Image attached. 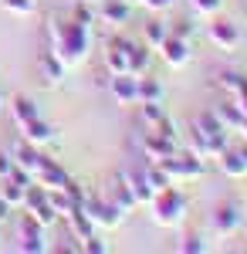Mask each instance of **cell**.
Segmentation results:
<instances>
[{"mask_svg":"<svg viewBox=\"0 0 247 254\" xmlns=\"http://www.w3.org/2000/svg\"><path fill=\"white\" fill-rule=\"evenodd\" d=\"M51 41H55V51L58 58L64 61V68L68 64H81V61L88 58V51H92V34H88V24H81V20H51Z\"/></svg>","mask_w":247,"mask_h":254,"instance_id":"cell-1","label":"cell"},{"mask_svg":"<svg viewBox=\"0 0 247 254\" xmlns=\"http://www.w3.org/2000/svg\"><path fill=\"white\" fill-rule=\"evenodd\" d=\"M152 217H156V224H163V227H173V224H180L183 214H186V196L180 193L176 187H163V190H156L152 193Z\"/></svg>","mask_w":247,"mask_h":254,"instance_id":"cell-2","label":"cell"},{"mask_svg":"<svg viewBox=\"0 0 247 254\" xmlns=\"http://www.w3.org/2000/svg\"><path fill=\"white\" fill-rule=\"evenodd\" d=\"M24 207H27V214L34 217L38 224H44V227H51L58 220L55 207L48 203V187H41V183H27V187H24Z\"/></svg>","mask_w":247,"mask_h":254,"instance_id":"cell-3","label":"cell"},{"mask_svg":"<svg viewBox=\"0 0 247 254\" xmlns=\"http://www.w3.org/2000/svg\"><path fill=\"white\" fill-rule=\"evenodd\" d=\"M159 166L166 170L173 183L176 180H193V176L203 173V156H196V153H186V156H180V153H173V156L159 159Z\"/></svg>","mask_w":247,"mask_h":254,"instance_id":"cell-4","label":"cell"},{"mask_svg":"<svg viewBox=\"0 0 247 254\" xmlns=\"http://www.w3.org/2000/svg\"><path fill=\"white\" fill-rule=\"evenodd\" d=\"M85 210H88V217H92V224H95V227L112 231V227H119V224H122V207H115L112 200H102V196L85 200Z\"/></svg>","mask_w":247,"mask_h":254,"instance_id":"cell-5","label":"cell"},{"mask_svg":"<svg viewBox=\"0 0 247 254\" xmlns=\"http://www.w3.org/2000/svg\"><path fill=\"white\" fill-rule=\"evenodd\" d=\"M109 92H112V98L119 102V105H132V102H139V75H132V71H119V75H112Z\"/></svg>","mask_w":247,"mask_h":254,"instance_id":"cell-6","label":"cell"},{"mask_svg":"<svg viewBox=\"0 0 247 254\" xmlns=\"http://www.w3.org/2000/svg\"><path fill=\"white\" fill-rule=\"evenodd\" d=\"M20 234H24V241H20V251H31V254H44V251H48V244H44V224H38L31 214L24 217Z\"/></svg>","mask_w":247,"mask_h":254,"instance_id":"cell-7","label":"cell"},{"mask_svg":"<svg viewBox=\"0 0 247 254\" xmlns=\"http://www.w3.org/2000/svg\"><path fill=\"white\" fill-rule=\"evenodd\" d=\"M142 149H146V156L152 159V163H159V159H166L176 153V136H166V132H156L152 129L149 136H146V142H142Z\"/></svg>","mask_w":247,"mask_h":254,"instance_id":"cell-8","label":"cell"},{"mask_svg":"<svg viewBox=\"0 0 247 254\" xmlns=\"http://www.w3.org/2000/svg\"><path fill=\"white\" fill-rule=\"evenodd\" d=\"M210 41H213L217 48H224V51H234L237 41H241V31H237L234 20H213V24H210Z\"/></svg>","mask_w":247,"mask_h":254,"instance_id":"cell-9","label":"cell"},{"mask_svg":"<svg viewBox=\"0 0 247 254\" xmlns=\"http://www.w3.org/2000/svg\"><path fill=\"white\" fill-rule=\"evenodd\" d=\"M159 51H163V58H166V64H173V68H183L186 61H190V41L186 38H166L163 44H159Z\"/></svg>","mask_w":247,"mask_h":254,"instance_id":"cell-10","label":"cell"},{"mask_svg":"<svg viewBox=\"0 0 247 254\" xmlns=\"http://www.w3.org/2000/svg\"><path fill=\"white\" fill-rule=\"evenodd\" d=\"M20 129H24V142H31V146H44V142H51V139H55V126H51V122H44V119H31V122H27V126H20Z\"/></svg>","mask_w":247,"mask_h":254,"instance_id":"cell-11","label":"cell"},{"mask_svg":"<svg viewBox=\"0 0 247 254\" xmlns=\"http://www.w3.org/2000/svg\"><path fill=\"white\" fill-rule=\"evenodd\" d=\"M64 220L71 224V231H75L78 241H85V237L95 234V224H92V217H88V210H85V200H81V203H75V207H71V214L64 217Z\"/></svg>","mask_w":247,"mask_h":254,"instance_id":"cell-12","label":"cell"},{"mask_svg":"<svg viewBox=\"0 0 247 254\" xmlns=\"http://www.w3.org/2000/svg\"><path fill=\"white\" fill-rule=\"evenodd\" d=\"M14 163H17V166H24V170H27L31 176H38V170L44 166V163H48V156H41V153L34 149V146H31V142H20L17 149H14Z\"/></svg>","mask_w":247,"mask_h":254,"instance_id":"cell-13","label":"cell"},{"mask_svg":"<svg viewBox=\"0 0 247 254\" xmlns=\"http://www.w3.org/2000/svg\"><path fill=\"white\" fill-rule=\"evenodd\" d=\"M237 224H241V207H237V203H224V207H217V214H213V227H217V234H234Z\"/></svg>","mask_w":247,"mask_h":254,"instance_id":"cell-14","label":"cell"},{"mask_svg":"<svg viewBox=\"0 0 247 254\" xmlns=\"http://www.w3.org/2000/svg\"><path fill=\"white\" fill-rule=\"evenodd\" d=\"M41 75H44L48 85H61V78H64V61L58 58L55 51H44L41 55Z\"/></svg>","mask_w":247,"mask_h":254,"instance_id":"cell-15","label":"cell"},{"mask_svg":"<svg viewBox=\"0 0 247 254\" xmlns=\"http://www.w3.org/2000/svg\"><path fill=\"white\" fill-rule=\"evenodd\" d=\"M34 180H38L41 187H48V190H51V187H64V180H68V173H64V170L58 166L55 159H48V163H44V166L38 170V176H34Z\"/></svg>","mask_w":247,"mask_h":254,"instance_id":"cell-16","label":"cell"},{"mask_svg":"<svg viewBox=\"0 0 247 254\" xmlns=\"http://www.w3.org/2000/svg\"><path fill=\"white\" fill-rule=\"evenodd\" d=\"M220 166H224V173H230V176H244L247 173V149H241V153L224 149V153H220Z\"/></svg>","mask_w":247,"mask_h":254,"instance_id":"cell-17","label":"cell"},{"mask_svg":"<svg viewBox=\"0 0 247 254\" xmlns=\"http://www.w3.org/2000/svg\"><path fill=\"white\" fill-rule=\"evenodd\" d=\"M10 112H14V119H17V126H27L31 119H38L41 112H38V105L31 102L27 95H17L14 102H10Z\"/></svg>","mask_w":247,"mask_h":254,"instance_id":"cell-18","label":"cell"},{"mask_svg":"<svg viewBox=\"0 0 247 254\" xmlns=\"http://www.w3.org/2000/svg\"><path fill=\"white\" fill-rule=\"evenodd\" d=\"M112 203H115V207H122V210L135 207V200H132V190H129V180H125V173L115 176V183H112Z\"/></svg>","mask_w":247,"mask_h":254,"instance_id":"cell-19","label":"cell"},{"mask_svg":"<svg viewBox=\"0 0 247 254\" xmlns=\"http://www.w3.org/2000/svg\"><path fill=\"white\" fill-rule=\"evenodd\" d=\"M129 14H132V10H129L125 0H105V3H102V17L109 20V24H125Z\"/></svg>","mask_w":247,"mask_h":254,"instance_id":"cell-20","label":"cell"},{"mask_svg":"<svg viewBox=\"0 0 247 254\" xmlns=\"http://www.w3.org/2000/svg\"><path fill=\"white\" fill-rule=\"evenodd\" d=\"M146 68H149V48L129 41V71L132 75H146Z\"/></svg>","mask_w":247,"mask_h":254,"instance_id":"cell-21","label":"cell"},{"mask_svg":"<svg viewBox=\"0 0 247 254\" xmlns=\"http://www.w3.org/2000/svg\"><path fill=\"white\" fill-rule=\"evenodd\" d=\"M48 203L55 207L58 217H68V214H71V207H75V200L64 193V187H51V190H48Z\"/></svg>","mask_w":247,"mask_h":254,"instance_id":"cell-22","label":"cell"},{"mask_svg":"<svg viewBox=\"0 0 247 254\" xmlns=\"http://www.w3.org/2000/svg\"><path fill=\"white\" fill-rule=\"evenodd\" d=\"M163 81L156 78H146V75H139V102H163Z\"/></svg>","mask_w":247,"mask_h":254,"instance_id":"cell-23","label":"cell"},{"mask_svg":"<svg viewBox=\"0 0 247 254\" xmlns=\"http://www.w3.org/2000/svg\"><path fill=\"white\" fill-rule=\"evenodd\" d=\"M125 180H129V190H132L135 203H149V200H152V187L146 183V176H142V173H139V176L125 173Z\"/></svg>","mask_w":247,"mask_h":254,"instance_id":"cell-24","label":"cell"},{"mask_svg":"<svg viewBox=\"0 0 247 254\" xmlns=\"http://www.w3.org/2000/svg\"><path fill=\"white\" fill-rule=\"evenodd\" d=\"M0 196H3L10 207H24V187H20L17 180H10V176L3 180V187H0Z\"/></svg>","mask_w":247,"mask_h":254,"instance_id":"cell-25","label":"cell"},{"mask_svg":"<svg viewBox=\"0 0 247 254\" xmlns=\"http://www.w3.org/2000/svg\"><path fill=\"white\" fill-rule=\"evenodd\" d=\"M142 34H146V44H149V48H159L163 41L170 38V27H166V24H159V20H149Z\"/></svg>","mask_w":247,"mask_h":254,"instance_id":"cell-26","label":"cell"},{"mask_svg":"<svg viewBox=\"0 0 247 254\" xmlns=\"http://www.w3.org/2000/svg\"><path fill=\"white\" fill-rule=\"evenodd\" d=\"M139 105H142V122H146V126H159V122L166 119L163 102H139Z\"/></svg>","mask_w":247,"mask_h":254,"instance_id":"cell-27","label":"cell"},{"mask_svg":"<svg viewBox=\"0 0 247 254\" xmlns=\"http://www.w3.org/2000/svg\"><path fill=\"white\" fill-rule=\"evenodd\" d=\"M217 116H220V122L244 126V112H241V105H220V109H217Z\"/></svg>","mask_w":247,"mask_h":254,"instance_id":"cell-28","label":"cell"},{"mask_svg":"<svg viewBox=\"0 0 247 254\" xmlns=\"http://www.w3.org/2000/svg\"><path fill=\"white\" fill-rule=\"evenodd\" d=\"M81 251H88V254H109V244H105L98 234H92V237H85V241H81Z\"/></svg>","mask_w":247,"mask_h":254,"instance_id":"cell-29","label":"cell"},{"mask_svg":"<svg viewBox=\"0 0 247 254\" xmlns=\"http://www.w3.org/2000/svg\"><path fill=\"white\" fill-rule=\"evenodd\" d=\"M10 14H34V0H0Z\"/></svg>","mask_w":247,"mask_h":254,"instance_id":"cell-30","label":"cell"},{"mask_svg":"<svg viewBox=\"0 0 247 254\" xmlns=\"http://www.w3.org/2000/svg\"><path fill=\"white\" fill-rule=\"evenodd\" d=\"M180 251H186V254H200V251H207V244H203L200 237H186V241L180 244Z\"/></svg>","mask_w":247,"mask_h":254,"instance_id":"cell-31","label":"cell"},{"mask_svg":"<svg viewBox=\"0 0 247 254\" xmlns=\"http://www.w3.org/2000/svg\"><path fill=\"white\" fill-rule=\"evenodd\" d=\"M220 3H224V0H193V7H196L200 14H217Z\"/></svg>","mask_w":247,"mask_h":254,"instance_id":"cell-32","label":"cell"},{"mask_svg":"<svg viewBox=\"0 0 247 254\" xmlns=\"http://www.w3.org/2000/svg\"><path fill=\"white\" fill-rule=\"evenodd\" d=\"M92 17H95V14H92V7H88V3H78V7H75V20H81V24H88V27H92Z\"/></svg>","mask_w":247,"mask_h":254,"instance_id":"cell-33","label":"cell"},{"mask_svg":"<svg viewBox=\"0 0 247 254\" xmlns=\"http://www.w3.org/2000/svg\"><path fill=\"white\" fill-rule=\"evenodd\" d=\"M170 34H173V38H186V41H190V34H193V24H190V20H180V24H176V27L170 31Z\"/></svg>","mask_w":247,"mask_h":254,"instance_id":"cell-34","label":"cell"},{"mask_svg":"<svg viewBox=\"0 0 247 254\" xmlns=\"http://www.w3.org/2000/svg\"><path fill=\"white\" fill-rule=\"evenodd\" d=\"M10 170H14V156L10 153H0V180H7Z\"/></svg>","mask_w":247,"mask_h":254,"instance_id":"cell-35","label":"cell"},{"mask_svg":"<svg viewBox=\"0 0 247 254\" xmlns=\"http://www.w3.org/2000/svg\"><path fill=\"white\" fill-rule=\"evenodd\" d=\"M139 3H146V7L156 10V14H159V10H166V7H173V0H139Z\"/></svg>","mask_w":247,"mask_h":254,"instance_id":"cell-36","label":"cell"},{"mask_svg":"<svg viewBox=\"0 0 247 254\" xmlns=\"http://www.w3.org/2000/svg\"><path fill=\"white\" fill-rule=\"evenodd\" d=\"M10 210H14V207H10V203H7V200H3V196H0V224H3V220H7V217H10Z\"/></svg>","mask_w":247,"mask_h":254,"instance_id":"cell-37","label":"cell"},{"mask_svg":"<svg viewBox=\"0 0 247 254\" xmlns=\"http://www.w3.org/2000/svg\"><path fill=\"white\" fill-rule=\"evenodd\" d=\"M241 112H244V119H247V92L241 95Z\"/></svg>","mask_w":247,"mask_h":254,"instance_id":"cell-38","label":"cell"},{"mask_svg":"<svg viewBox=\"0 0 247 254\" xmlns=\"http://www.w3.org/2000/svg\"><path fill=\"white\" fill-rule=\"evenodd\" d=\"M241 129H244V132H247V119H244V126H241Z\"/></svg>","mask_w":247,"mask_h":254,"instance_id":"cell-39","label":"cell"},{"mask_svg":"<svg viewBox=\"0 0 247 254\" xmlns=\"http://www.w3.org/2000/svg\"><path fill=\"white\" fill-rule=\"evenodd\" d=\"M0 112H3V98H0Z\"/></svg>","mask_w":247,"mask_h":254,"instance_id":"cell-40","label":"cell"}]
</instances>
